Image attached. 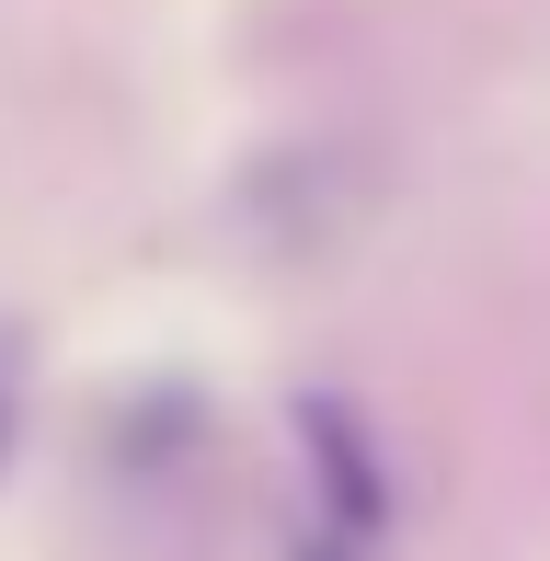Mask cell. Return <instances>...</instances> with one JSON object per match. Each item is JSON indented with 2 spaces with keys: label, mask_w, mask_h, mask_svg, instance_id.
Returning <instances> with one entry per match:
<instances>
[{
  "label": "cell",
  "mask_w": 550,
  "mask_h": 561,
  "mask_svg": "<svg viewBox=\"0 0 550 561\" xmlns=\"http://www.w3.org/2000/svg\"><path fill=\"white\" fill-rule=\"evenodd\" d=\"M298 447H310V481H321V516L379 539L390 527V470H379V436L344 413L333 390H298Z\"/></svg>",
  "instance_id": "cell-1"
},
{
  "label": "cell",
  "mask_w": 550,
  "mask_h": 561,
  "mask_svg": "<svg viewBox=\"0 0 550 561\" xmlns=\"http://www.w3.org/2000/svg\"><path fill=\"white\" fill-rule=\"evenodd\" d=\"M298 561H367V539H356V527H333V516H321L310 539H298Z\"/></svg>",
  "instance_id": "cell-2"
},
{
  "label": "cell",
  "mask_w": 550,
  "mask_h": 561,
  "mask_svg": "<svg viewBox=\"0 0 550 561\" xmlns=\"http://www.w3.org/2000/svg\"><path fill=\"white\" fill-rule=\"evenodd\" d=\"M12 424H23V367H12V333H0V458H12Z\"/></svg>",
  "instance_id": "cell-3"
}]
</instances>
